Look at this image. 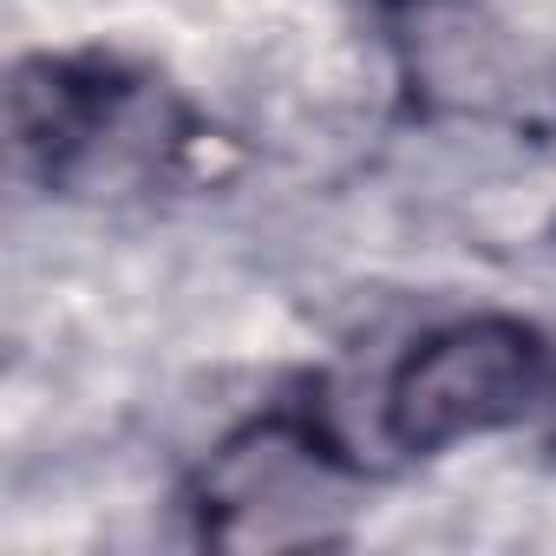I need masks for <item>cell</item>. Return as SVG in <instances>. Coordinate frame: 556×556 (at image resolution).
<instances>
[{"label": "cell", "mask_w": 556, "mask_h": 556, "mask_svg": "<svg viewBox=\"0 0 556 556\" xmlns=\"http://www.w3.org/2000/svg\"><path fill=\"white\" fill-rule=\"evenodd\" d=\"M8 131L21 170L47 197H138L184 170L197 112L118 53H34L8 86Z\"/></svg>", "instance_id": "1"}, {"label": "cell", "mask_w": 556, "mask_h": 556, "mask_svg": "<svg viewBox=\"0 0 556 556\" xmlns=\"http://www.w3.org/2000/svg\"><path fill=\"white\" fill-rule=\"evenodd\" d=\"M361 465L308 406H268L203 458L190 484L197 536L216 549H295L334 543Z\"/></svg>", "instance_id": "2"}, {"label": "cell", "mask_w": 556, "mask_h": 556, "mask_svg": "<svg viewBox=\"0 0 556 556\" xmlns=\"http://www.w3.org/2000/svg\"><path fill=\"white\" fill-rule=\"evenodd\" d=\"M556 393V348L517 315H465L406 348L387 380V445L406 458L510 432Z\"/></svg>", "instance_id": "3"}, {"label": "cell", "mask_w": 556, "mask_h": 556, "mask_svg": "<svg viewBox=\"0 0 556 556\" xmlns=\"http://www.w3.org/2000/svg\"><path fill=\"white\" fill-rule=\"evenodd\" d=\"M380 8H413V0H380Z\"/></svg>", "instance_id": "4"}]
</instances>
